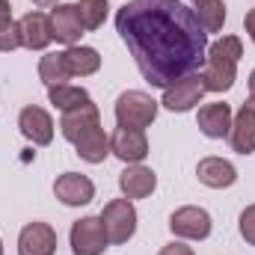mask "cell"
I'll return each mask as SVG.
<instances>
[{"mask_svg": "<svg viewBox=\"0 0 255 255\" xmlns=\"http://www.w3.org/2000/svg\"><path fill=\"white\" fill-rule=\"evenodd\" d=\"M116 33L139 74L157 89H169L205 65L208 33L181 0H128L116 12Z\"/></svg>", "mask_w": 255, "mask_h": 255, "instance_id": "1", "label": "cell"}, {"mask_svg": "<svg viewBox=\"0 0 255 255\" xmlns=\"http://www.w3.org/2000/svg\"><path fill=\"white\" fill-rule=\"evenodd\" d=\"M241 57H244V45L238 36H223L220 42L208 45L205 65H202L205 92H229L235 86Z\"/></svg>", "mask_w": 255, "mask_h": 255, "instance_id": "2", "label": "cell"}, {"mask_svg": "<svg viewBox=\"0 0 255 255\" xmlns=\"http://www.w3.org/2000/svg\"><path fill=\"white\" fill-rule=\"evenodd\" d=\"M157 119V101L139 89H128L116 98V122L119 128H133V130H145Z\"/></svg>", "mask_w": 255, "mask_h": 255, "instance_id": "3", "label": "cell"}, {"mask_svg": "<svg viewBox=\"0 0 255 255\" xmlns=\"http://www.w3.org/2000/svg\"><path fill=\"white\" fill-rule=\"evenodd\" d=\"M104 223V232L110 238V244H128L136 232V211L130 205V199H113L104 205V211L98 214Z\"/></svg>", "mask_w": 255, "mask_h": 255, "instance_id": "4", "label": "cell"}, {"mask_svg": "<svg viewBox=\"0 0 255 255\" xmlns=\"http://www.w3.org/2000/svg\"><path fill=\"white\" fill-rule=\"evenodd\" d=\"M68 241H71V253L74 255H101L107 250V244H110L101 217H83V220H77L71 226Z\"/></svg>", "mask_w": 255, "mask_h": 255, "instance_id": "5", "label": "cell"}, {"mask_svg": "<svg viewBox=\"0 0 255 255\" xmlns=\"http://www.w3.org/2000/svg\"><path fill=\"white\" fill-rule=\"evenodd\" d=\"M169 229L175 238H184V241H205L211 235V214L205 208H196V205H184L178 208L172 217H169Z\"/></svg>", "mask_w": 255, "mask_h": 255, "instance_id": "6", "label": "cell"}, {"mask_svg": "<svg viewBox=\"0 0 255 255\" xmlns=\"http://www.w3.org/2000/svg\"><path fill=\"white\" fill-rule=\"evenodd\" d=\"M205 95V83H202V74H187L184 80L172 83L169 89H163V107L172 110V113H187L193 110Z\"/></svg>", "mask_w": 255, "mask_h": 255, "instance_id": "7", "label": "cell"}, {"mask_svg": "<svg viewBox=\"0 0 255 255\" xmlns=\"http://www.w3.org/2000/svg\"><path fill=\"white\" fill-rule=\"evenodd\" d=\"M51 18V33L57 42H63L65 48L77 45L80 36H83V21H80V12H77V3H57L54 12L48 15Z\"/></svg>", "mask_w": 255, "mask_h": 255, "instance_id": "8", "label": "cell"}, {"mask_svg": "<svg viewBox=\"0 0 255 255\" xmlns=\"http://www.w3.org/2000/svg\"><path fill=\"white\" fill-rule=\"evenodd\" d=\"M110 154H116L122 163H142L148 154V139L145 130H133V128H116L110 136Z\"/></svg>", "mask_w": 255, "mask_h": 255, "instance_id": "9", "label": "cell"}, {"mask_svg": "<svg viewBox=\"0 0 255 255\" xmlns=\"http://www.w3.org/2000/svg\"><path fill=\"white\" fill-rule=\"evenodd\" d=\"M54 196L68 208H80V205H89L95 199V184L80 172H63L54 181Z\"/></svg>", "mask_w": 255, "mask_h": 255, "instance_id": "10", "label": "cell"}, {"mask_svg": "<svg viewBox=\"0 0 255 255\" xmlns=\"http://www.w3.org/2000/svg\"><path fill=\"white\" fill-rule=\"evenodd\" d=\"M57 232L48 223H27L18 235V255H54Z\"/></svg>", "mask_w": 255, "mask_h": 255, "instance_id": "11", "label": "cell"}, {"mask_svg": "<svg viewBox=\"0 0 255 255\" xmlns=\"http://www.w3.org/2000/svg\"><path fill=\"white\" fill-rule=\"evenodd\" d=\"M229 142L238 154H253L255 151V98L247 104H241L238 116L232 119V130H229Z\"/></svg>", "mask_w": 255, "mask_h": 255, "instance_id": "12", "label": "cell"}, {"mask_svg": "<svg viewBox=\"0 0 255 255\" xmlns=\"http://www.w3.org/2000/svg\"><path fill=\"white\" fill-rule=\"evenodd\" d=\"M18 27H21V48H27V51H45L54 42L51 18L45 12H27L18 21Z\"/></svg>", "mask_w": 255, "mask_h": 255, "instance_id": "13", "label": "cell"}, {"mask_svg": "<svg viewBox=\"0 0 255 255\" xmlns=\"http://www.w3.org/2000/svg\"><path fill=\"white\" fill-rule=\"evenodd\" d=\"M18 128L33 145H51L54 139V119L42 107H24L18 116Z\"/></svg>", "mask_w": 255, "mask_h": 255, "instance_id": "14", "label": "cell"}, {"mask_svg": "<svg viewBox=\"0 0 255 255\" xmlns=\"http://www.w3.org/2000/svg\"><path fill=\"white\" fill-rule=\"evenodd\" d=\"M196 178L211 190H226L238 181V169H235V163H229L223 157H202L196 166Z\"/></svg>", "mask_w": 255, "mask_h": 255, "instance_id": "15", "label": "cell"}, {"mask_svg": "<svg viewBox=\"0 0 255 255\" xmlns=\"http://www.w3.org/2000/svg\"><path fill=\"white\" fill-rule=\"evenodd\" d=\"M95 125H101V113H98V107L89 101V104H83V107H77V110H68L63 113V119H60V130H63V136L74 145L86 130H92Z\"/></svg>", "mask_w": 255, "mask_h": 255, "instance_id": "16", "label": "cell"}, {"mask_svg": "<svg viewBox=\"0 0 255 255\" xmlns=\"http://www.w3.org/2000/svg\"><path fill=\"white\" fill-rule=\"evenodd\" d=\"M154 187H157V175L142 163H130L119 175V190L125 199H145L154 193Z\"/></svg>", "mask_w": 255, "mask_h": 255, "instance_id": "17", "label": "cell"}, {"mask_svg": "<svg viewBox=\"0 0 255 255\" xmlns=\"http://www.w3.org/2000/svg\"><path fill=\"white\" fill-rule=\"evenodd\" d=\"M199 130L205 133V136H211V139H223V136H229V130H232V107L229 104H223V101H217V104H205V107H199Z\"/></svg>", "mask_w": 255, "mask_h": 255, "instance_id": "18", "label": "cell"}, {"mask_svg": "<svg viewBox=\"0 0 255 255\" xmlns=\"http://www.w3.org/2000/svg\"><path fill=\"white\" fill-rule=\"evenodd\" d=\"M60 54H63V63H65V68H68L71 77H89V74H95V71L101 68V54H98L95 48L71 45V48L60 51Z\"/></svg>", "mask_w": 255, "mask_h": 255, "instance_id": "19", "label": "cell"}, {"mask_svg": "<svg viewBox=\"0 0 255 255\" xmlns=\"http://www.w3.org/2000/svg\"><path fill=\"white\" fill-rule=\"evenodd\" d=\"M74 148H77V157L80 160H86V163H104L107 154H110V136L104 133L101 125H95L92 130H86L74 142Z\"/></svg>", "mask_w": 255, "mask_h": 255, "instance_id": "20", "label": "cell"}, {"mask_svg": "<svg viewBox=\"0 0 255 255\" xmlns=\"http://www.w3.org/2000/svg\"><path fill=\"white\" fill-rule=\"evenodd\" d=\"M48 101L57 107V110H77V107H83V104H89L92 98H89V92L83 89V86H71V83H57V86H48Z\"/></svg>", "mask_w": 255, "mask_h": 255, "instance_id": "21", "label": "cell"}, {"mask_svg": "<svg viewBox=\"0 0 255 255\" xmlns=\"http://www.w3.org/2000/svg\"><path fill=\"white\" fill-rule=\"evenodd\" d=\"M193 15L202 24L205 33H220L226 24V3L223 0H196L193 3Z\"/></svg>", "mask_w": 255, "mask_h": 255, "instance_id": "22", "label": "cell"}, {"mask_svg": "<svg viewBox=\"0 0 255 255\" xmlns=\"http://www.w3.org/2000/svg\"><path fill=\"white\" fill-rule=\"evenodd\" d=\"M39 77H42L45 86L65 83L71 74H68V68H65V63H63V54H45V57L39 60Z\"/></svg>", "mask_w": 255, "mask_h": 255, "instance_id": "23", "label": "cell"}, {"mask_svg": "<svg viewBox=\"0 0 255 255\" xmlns=\"http://www.w3.org/2000/svg\"><path fill=\"white\" fill-rule=\"evenodd\" d=\"M107 9H110L107 0H77V12L86 30H98L107 18Z\"/></svg>", "mask_w": 255, "mask_h": 255, "instance_id": "24", "label": "cell"}, {"mask_svg": "<svg viewBox=\"0 0 255 255\" xmlns=\"http://www.w3.org/2000/svg\"><path fill=\"white\" fill-rule=\"evenodd\" d=\"M15 48H21V27L15 21H3L0 24V51L9 54Z\"/></svg>", "mask_w": 255, "mask_h": 255, "instance_id": "25", "label": "cell"}, {"mask_svg": "<svg viewBox=\"0 0 255 255\" xmlns=\"http://www.w3.org/2000/svg\"><path fill=\"white\" fill-rule=\"evenodd\" d=\"M238 229H241V238L255 247V205L250 208H244V214H241V220H238Z\"/></svg>", "mask_w": 255, "mask_h": 255, "instance_id": "26", "label": "cell"}, {"mask_svg": "<svg viewBox=\"0 0 255 255\" xmlns=\"http://www.w3.org/2000/svg\"><path fill=\"white\" fill-rule=\"evenodd\" d=\"M157 255H193V250L184 247V244H169V247H163Z\"/></svg>", "mask_w": 255, "mask_h": 255, "instance_id": "27", "label": "cell"}, {"mask_svg": "<svg viewBox=\"0 0 255 255\" xmlns=\"http://www.w3.org/2000/svg\"><path fill=\"white\" fill-rule=\"evenodd\" d=\"M244 27H247V33H250V39H253V45H255V9H250V12H247Z\"/></svg>", "mask_w": 255, "mask_h": 255, "instance_id": "28", "label": "cell"}, {"mask_svg": "<svg viewBox=\"0 0 255 255\" xmlns=\"http://www.w3.org/2000/svg\"><path fill=\"white\" fill-rule=\"evenodd\" d=\"M3 21H12V6H9V0H0V24Z\"/></svg>", "mask_w": 255, "mask_h": 255, "instance_id": "29", "label": "cell"}, {"mask_svg": "<svg viewBox=\"0 0 255 255\" xmlns=\"http://www.w3.org/2000/svg\"><path fill=\"white\" fill-rule=\"evenodd\" d=\"M250 95L255 98V68L250 71Z\"/></svg>", "mask_w": 255, "mask_h": 255, "instance_id": "30", "label": "cell"}, {"mask_svg": "<svg viewBox=\"0 0 255 255\" xmlns=\"http://www.w3.org/2000/svg\"><path fill=\"white\" fill-rule=\"evenodd\" d=\"M33 3H36V6H57L60 0H33Z\"/></svg>", "mask_w": 255, "mask_h": 255, "instance_id": "31", "label": "cell"}, {"mask_svg": "<svg viewBox=\"0 0 255 255\" xmlns=\"http://www.w3.org/2000/svg\"><path fill=\"white\" fill-rule=\"evenodd\" d=\"M0 255H3V241H0Z\"/></svg>", "mask_w": 255, "mask_h": 255, "instance_id": "32", "label": "cell"}, {"mask_svg": "<svg viewBox=\"0 0 255 255\" xmlns=\"http://www.w3.org/2000/svg\"><path fill=\"white\" fill-rule=\"evenodd\" d=\"M193 3H196V0H193Z\"/></svg>", "mask_w": 255, "mask_h": 255, "instance_id": "33", "label": "cell"}]
</instances>
